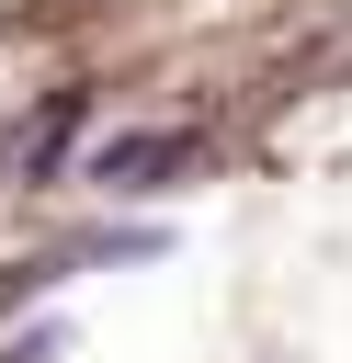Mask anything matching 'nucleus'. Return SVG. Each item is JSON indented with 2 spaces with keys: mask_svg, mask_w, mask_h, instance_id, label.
Masks as SVG:
<instances>
[{
  "mask_svg": "<svg viewBox=\"0 0 352 363\" xmlns=\"http://www.w3.org/2000/svg\"><path fill=\"white\" fill-rule=\"evenodd\" d=\"M79 113H91V102H79V91H68V102H57V113H45V125H34V147H23V170H34V182H45V170H57V159H68V136H79Z\"/></svg>",
  "mask_w": 352,
  "mask_h": 363,
  "instance_id": "nucleus-2",
  "label": "nucleus"
},
{
  "mask_svg": "<svg viewBox=\"0 0 352 363\" xmlns=\"http://www.w3.org/2000/svg\"><path fill=\"white\" fill-rule=\"evenodd\" d=\"M182 159H193V136H182V125H136V136H114V147L91 159V182H102V193H159Z\"/></svg>",
  "mask_w": 352,
  "mask_h": 363,
  "instance_id": "nucleus-1",
  "label": "nucleus"
}]
</instances>
